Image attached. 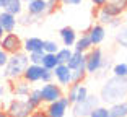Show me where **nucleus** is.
I'll list each match as a JSON object with an SVG mask.
<instances>
[{"mask_svg":"<svg viewBox=\"0 0 127 117\" xmlns=\"http://www.w3.org/2000/svg\"><path fill=\"white\" fill-rule=\"evenodd\" d=\"M127 99V78L121 76H111L104 81L99 91V101L104 104H116L119 101Z\"/></svg>","mask_w":127,"mask_h":117,"instance_id":"obj_1","label":"nucleus"},{"mask_svg":"<svg viewBox=\"0 0 127 117\" xmlns=\"http://www.w3.org/2000/svg\"><path fill=\"white\" fill-rule=\"evenodd\" d=\"M28 64H30V60H28V54L25 52V50L10 55L7 65L3 67L5 78H8V80L21 78V75H23V72H25V68H26Z\"/></svg>","mask_w":127,"mask_h":117,"instance_id":"obj_2","label":"nucleus"},{"mask_svg":"<svg viewBox=\"0 0 127 117\" xmlns=\"http://www.w3.org/2000/svg\"><path fill=\"white\" fill-rule=\"evenodd\" d=\"M96 106H99V96L88 94L86 99H83V101H80V102H73V104L70 106L72 116L73 117H88L90 112Z\"/></svg>","mask_w":127,"mask_h":117,"instance_id":"obj_3","label":"nucleus"},{"mask_svg":"<svg viewBox=\"0 0 127 117\" xmlns=\"http://www.w3.org/2000/svg\"><path fill=\"white\" fill-rule=\"evenodd\" d=\"M103 64H104V57H103V50L96 46H93L88 52L85 54V68L86 73H96L103 68Z\"/></svg>","mask_w":127,"mask_h":117,"instance_id":"obj_4","label":"nucleus"},{"mask_svg":"<svg viewBox=\"0 0 127 117\" xmlns=\"http://www.w3.org/2000/svg\"><path fill=\"white\" fill-rule=\"evenodd\" d=\"M0 49L5 50L8 55L21 52L23 50V39L20 38L15 31H13V33H5L3 38L0 39Z\"/></svg>","mask_w":127,"mask_h":117,"instance_id":"obj_5","label":"nucleus"},{"mask_svg":"<svg viewBox=\"0 0 127 117\" xmlns=\"http://www.w3.org/2000/svg\"><path fill=\"white\" fill-rule=\"evenodd\" d=\"M39 93H41V98H42V102L49 104V102H54L57 99H60L64 96V90L59 83H44L41 88H39Z\"/></svg>","mask_w":127,"mask_h":117,"instance_id":"obj_6","label":"nucleus"},{"mask_svg":"<svg viewBox=\"0 0 127 117\" xmlns=\"http://www.w3.org/2000/svg\"><path fill=\"white\" fill-rule=\"evenodd\" d=\"M70 101H68L67 96H62L60 99H57V101L54 102H49L47 107H46V114H47L49 117H65V114H67V111L70 109Z\"/></svg>","mask_w":127,"mask_h":117,"instance_id":"obj_7","label":"nucleus"},{"mask_svg":"<svg viewBox=\"0 0 127 117\" xmlns=\"http://www.w3.org/2000/svg\"><path fill=\"white\" fill-rule=\"evenodd\" d=\"M8 117H28L33 111L30 109V106L26 104V101L21 98H15L13 101H10L7 109Z\"/></svg>","mask_w":127,"mask_h":117,"instance_id":"obj_8","label":"nucleus"},{"mask_svg":"<svg viewBox=\"0 0 127 117\" xmlns=\"http://www.w3.org/2000/svg\"><path fill=\"white\" fill-rule=\"evenodd\" d=\"M88 94H90V93H88V88L83 83H72L70 86H67V98H68V101H70V104L86 99Z\"/></svg>","mask_w":127,"mask_h":117,"instance_id":"obj_9","label":"nucleus"},{"mask_svg":"<svg viewBox=\"0 0 127 117\" xmlns=\"http://www.w3.org/2000/svg\"><path fill=\"white\" fill-rule=\"evenodd\" d=\"M52 75L56 78V81L60 86H70L72 85V70L67 67L65 64H59L56 68L52 70Z\"/></svg>","mask_w":127,"mask_h":117,"instance_id":"obj_10","label":"nucleus"},{"mask_svg":"<svg viewBox=\"0 0 127 117\" xmlns=\"http://www.w3.org/2000/svg\"><path fill=\"white\" fill-rule=\"evenodd\" d=\"M101 8L112 18H116L127 11V0H106V3Z\"/></svg>","mask_w":127,"mask_h":117,"instance_id":"obj_11","label":"nucleus"},{"mask_svg":"<svg viewBox=\"0 0 127 117\" xmlns=\"http://www.w3.org/2000/svg\"><path fill=\"white\" fill-rule=\"evenodd\" d=\"M26 13L34 18H42L47 15V0H30L26 5Z\"/></svg>","mask_w":127,"mask_h":117,"instance_id":"obj_12","label":"nucleus"},{"mask_svg":"<svg viewBox=\"0 0 127 117\" xmlns=\"http://www.w3.org/2000/svg\"><path fill=\"white\" fill-rule=\"evenodd\" d=\"M86 34H88V38H90L91 44H93V46H99L101 42L104 41V38H106L104 24L95 23V24H91V26H90V29L86 31Z\"/></svg>","mask_w":127,"mask_h":117,"instance_id":"obj_13","label":"nucleus"},{"mask_svg":"<svg viewBox=\"0 0 127 117\" xmlns=\"http://www.w3.org/2000/svg\"><path fill=\"white\" fill-rule=\"evenodd\" d=\"M41 73H42V67L41 65H34V64H28L25 72H23L21 78L28 83H37L41 81Z\"/></svg>","mask_w":127,"mask_h":117,"instance_id":"obj_14","label":"nucleus"},{"mask_svg":"<svg viewBox=\"0 0 127 117\" xmlns=\"http://www.w3.org/2000/svg\"><path fill=\"white\" fill-rule=\"evenodd\" d=\"M18 24V20L15 15H11L8 11H0V28L5 31V33H13Z\"/></svg>","mask_w":127,"mask_h":117,"instance_id":"obj_15","label":"nucleus"},{"mask_svg":"<svg viewBox=\"0 0 127 117\" xmlns=\"http://www.w3.org/2000/svg\"><path fill=\"white\" fill-rule=\"evenodd\" d=\"M11 91L16 98H26L31 91V83L25 81L23 78H16L13 80V85H11Z\"/></svg>","mask_w":127,"mask_h":117,"instance_id":"obj_16","label":"nucleus"},{"mask_svg":"<svg viewBox=\"0 0 127 117\" xmlns=\"http://www.w3.org/2000/svg\"><path fill=\"white\" fill-rule=\"evenodd\" d=\"M59 36L60 39H62V44L65 46V47H73L75 41H77V31L73 29L72 26H64L62 29L59 31Z\"/></svg>","mask_w":127,"mask_h":117,"instance_id":"obj_17","label":"nucleus"},{"mask_svg":"<svg viewBox=\"0 0 127 117\" xmlns=\"http://www.w3.org/2000/svg\"><path fill=\"white\" fill-rule=\"evenodd\" d=\"M42 44H44V41H42L41 38L33 36V38H28V39L23 41V50H25L26 54L37 52V50H42Z\"/></svg>","mask_w":127,"mask_h":117,"instance_id":"obj_18","label":"nucleus"},{"mask_svg":"<svg viewBox=\"0 0 127 117\" xmlns=\"http://www.w3.org/2000/svg\"><path fill=\"white\" fill-rule=\"evenodd\" d=\"M25 101H26V104L30 106L31 111L41 109V106H42V98H41V93H39V90H31L30 94L25 98Z\"/></svg>","mask_w":127,"mask_h":117,"instance_id":"obj_19","label":"nucleus"},{"mask_svg":"<svg viewBox=\"0 0 127 117\" xmlns=\"http://www.w3.org/2000/svg\"><path fill=\"white\" fill-rule=\"evenodd\" d=\"M91 47H93V44H91V41H90L86 33H83L80 38H77V41L73 44V50L75 52H82V54H86Z\"/></svg>","mask_w":127,"mask_h":117,"instance_id":"obj_20","label":"nucleus"},{"mask_svg":"<svg viewBox=\"0 0 127 117\" xmlns=\"http://www.w3.org/2000/svg\"><path fill=\"white\" fill-rule=\"evenodd\" d=\"M109 109V117H127V99L119 101L116 104H111Z\"/></svg>","mask_w":127,"mask_h":117,"instance_id":"obj_21","label":"nucleus"},{"mask_svg":"<svg viewBox=\"0 0 127 117\" xmlns=\"http://www.w3.org/2000/svg\"><path fill=\"white\" fill-rule=\"evenodd\" d=\"M67 65L70 70H75V68H80V67H85V54H82V52H72V55H70V59L67 60Z\"/></svg>","mask_w":127,"mask_h":117,"instance_id":"obj_22","label":"nucleus"},{"mask_svg":"<svg viewBox=\"0 0 127 117\" xmlns=\"http://www.w3.org/2000/svg\"><path fill=\"white\" fill-rule=\"evenodd\" d=\"M3 10L11 13V15H21L23 13V0H5V5H3Z\"/></svg>","mask_w":127,"mask_h":117,"instance_id":"obj_23","label":"nucleus"},{"mask_svg":"<svg viewBox=\"0 0 127 117\" xmlns=\"http://www.w3.org/2000/svg\"><path fill=\"white\" fill-rule=\"evenodd\" d=\"M57 65H59V60H57L56 54H46L44 52V57H42V62H41V67L47 68V70H54Z\"/></svg>","mask_w":127,"mask_h":117,"instance_id":"obj_24","label":"nucleus"},{"mask_svg":"<svg viewBox=\"0 0 127 117\" xmlns=\"http://www.w3.org/2000/svg\"><path fill=\"white\" fill-rule=\"evenodd\" d=\"M86 68L85 67H80V68H75L72 70V83H83L86 78Z\"/></svg>","mask_w":127,"mask_h":117,"instance_id":"obj_25","label":"nucleus"},{"mask_svg":"<svg viewBox=\"0 0 127 117\" xmlns=\"http://www.w3.org/2000/svg\"><path fill=\"white\" fill-rule=\"evenodd\" d=\"M72 52H73V50H72L70 47H60L56 52V57H57V60H59V64H67V60L70 59Z\"/></svg>","mask_w":127,"mask_h":117,"instance_id":"obj_26","label":"nucleus"},{"mask_svg":"<svg viewBox=\"0 0 127 117\" xmlns=\"http://www.w3.org/2000/svg\"><path fill=\"white\" fill-rule=\"evenodd\" d=\"M116 42L127 49V26H119V31L116 33Z\"/></svg>","mask_w":127,"mask_h":117,"instance_id":"obj_27","label":"nucleus"},{"mask_svg":"<svg viewBox=\"0 0 127 117\" xmlns=\"http://www.w3.org/2000/svg\"><path fill=\"white\" fill-rule=\"evenodd\" d=\"M96 20H98V23H99V24H109V23H111V20H112V16L108 15L103 8H96Z\"/></svg>","mask_w":127,"mask_h":117,"instance_id":"obj_28","label":"nucleus"},{"mask_svg":"<svg viewBox=\"0 0 127 117\" xmlns=\"http://www.w3.org/2000/svg\"><path fill=\"white\" fill-rule=\"evenodd\" d=\"M112 73L116 76H121V78H127V62H121V64H116L112 67Z\"/></svg>","mask_w":127,"mask_h":117,"instance_id":"obj_29","label":"nucleus"},{"mask_svg":"<svg viewBox=\"0 0 127 117\" xmlns=\"http://www.w3.org/2000/svg\"><path fill=\"white\" fill-rule=\"evenodd\" d=\"M59 49H60L59 44H57L56 41H51V39L44 41V44H42V50H44L46 54H56Z\"/></svg>","mask_w":127,"mask_h":117,"instance_id":"obj_30","label":"nucleus"},{"mask_svg":"<svg viewBox=\"0 0 127 117\" xmlns=\"http://www.w3.org/2000/svg\"><path fill=\"white\" fill-rule=\"evenodd\" d=\"M42 57H44V50H37V52H30V54H28V60H30V64L41 65Z\"/></svg>","mask_w":127,"mask_h":117,"instance_id":"obj_31","label":"nucleus"},{"mask_svg":"<svg viewBox=\"0 0 127 117\" xmlns=\"http://www.w3.org/2000/svg\"><path fill=\"white\" fill-rule=\"evenodd\" d=\"M88 117H109V109L104 106H96Z\"/></svg>","mask_w":127,"mask_h":117,"instance_id":"obj_32","label":"nucleus"},{"mask_svg":"<svg viewBox=\"0 0 127 117\" xmlns=\"http://www.w3.org/2000/svg\"><path fill=\"white\" fill-rule=\"evenodd\" d=\"M16 20H18V23H20V24H23V26L33 24V23L36 21V18H34V16H31L30 13H21V15L16 16Z\"/></svg>","mask_w":127,"mask_h":117,"instance_id":"obj_33","label":"nucleus"},{"mask_svg":"<svg viewBox=\"0 0 127 117\" xmlns=\"http://www.w3.org/2000/svg\"><path fill=\"white\" fill-rule=\"evenodd\" d=\"M54 80V75H52V70H47V68L42 67V73H41V81L42 83H51Z\"/></svg>","mask_w":127,"mask_h":117,"instance_id":"obj_34","label":"nucleus"},{"mask_svg":"<svg viewBox=\"0 0 127 117\" xmlns=\"http://www.w3.org/2000/svg\"><path fill=\"white\" fill-rule=\"evenodd\" d=\"M8 57H10V55H8V54L5 52V50H2V49H0V68H3L5 65H7Z\"/></svg>","mask_w":127,"mask_h":117,"instance_id":"obj_35","label":"nucleus"},{"mask_svg":"<svg viewBox=\"0 0 127 117\" xmlns=\"http://www.w3.org/2000/svg\"><path fill=\"white\" fill-rule=\"evenodd\" d=\"M28 117H49L47 114H46V111H41V109H37V111H33V112L30 114Z\"/></svg>","mask_w":127,"mask_h":117,"instance_id":"obj_36","label":"nucleus"},{"mask_svg":"<svg viewBox=\"0 0 127 117\" xmlns=\"http://www.w3.org/2000/svg\"><path fill=\"white\" fill-rule=\"evenodd\" d=\"M108 26H111V28H119V26H121V16H116V18H112V20H111V23H109Z\"/></svg>","mask_w":127,"mask_h":117,"instance_id":"obj_37","label":"nucleus"},{"mask_svg":"<svg viewBox=\"0 0 127 117\" xmlns=\"http://www.w3.org/2000/svg\"><path fill=\"white\" fill-rule=\"evenodd\" d=\"M60 3L73 7V5H80V3H82V0H60Z\"/></svg>","mask_w":127,"mask_h":117,"instance_id":"obj_38","label":"nucleus"},{"mask_svg":"<svg viewBox=\"0 0 127 117\" xmlns=\"http://www.w3.org/2000/svg\"><path fill=\"white\" fill-rule=\"evenodd\" d=\"M90 2H91V3H93L96 8H101L103 5L106 3V0H90Z\"/></svg>","mask_w":127,"mask_h":117,"instance_id":"obj_39","label":"nucleus"},{"mask_svg":"<svg viewBox=\"0 0 127 117\" xmlns=\"http://www.w3.org/2000/svg\"><path fill=\"white\" fill-rule=\"evenodd\" d=\"M0 117H8L7 111H5V109H2V107H0Z\"/></svg>","mask_w":127,"mask_h":117,"instance_id":"obj_40","label":"nucleus"},{"mask_svg":"<svg viewBox=\"0 0 127 117\" xmlns=\"http://www.w3.org/2000/svg\"><path fill=\"white\" fill-rule=\"evenodd\" d=\"M3 85H2V83H0V98H2V96H3Z\"/></svg>","mask_w":127,"mask_h":117,"instance_id":"obj_41","label":"nucleus"},{"mask_svg":"<svg viewBox=\"0 0 127 117\" xmlns=\"http://www.w3.org/2000/svg\"><path fill=\"white\" fill-rule=\"evenodd\" d=\"M3 34H5V31H3V29H2V28H0V39L3 38Z\"/></svg>","mask_w":127,"mask_h":117,"instance_id":"obj_42","label":"nucleus"},{"mask_svg":"<svg viewBox=\"0 0 127 117\" xmlns=\"http://www.w3.org/2000/svg\"><path fill=\"white\" fill-rule=\"evenodd\" d=\"M3 5H5V0H0V8L3 10Z\"/></svg>","mask_w":127,"mask_h":117,"instance_id":"obj_43","label":"nucleus"},{"mask_svg":"<svg viewBox=\"0 0 127 117\" xmlns=\"http://www.w3.org/2000/svg\"><path fill=\"white\" fill-rule=\"evenodd\" d=\"M47 2H52V3H57V5L60 3V0H47Z\"/></svg>","mask_w":127,"mask_h":117,"instance_id":"obj_44","label":"nucleus"},{"mask_svg":"<svg viewBox=\"0 0 127 117\" xmlns=\"http://www.w3.org/2000/svg\"><path fill=\"white\" fill-rule=\"evenodd\" d=\"M23 2H26V3H28V2H30V0H23Z\"/></svg>","mask_w":127,"mask_h":117,"instance_id":"obj_45","label":"nucleus"}]
</instances>
